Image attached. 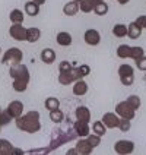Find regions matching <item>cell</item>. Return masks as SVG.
I'll list each match as a JSON object with an SVG mask.
<instances>
[{
	"instance_id": "cell-1",
	"label": "cell",
	"mask_w": 146,
	"mask_h": 155,
	"mask_svg": "<svg viewBox=\"0 0 146 155\" xmlns=\"http://www.w3.org/2000/svg\"><path fill=\"white\" fill-rule=\"evenodd\" d=\"M9 73L13 79V89L16 92H24L26 88H28V84H29V79H31V75H29V69L26 68L25 64L22 63H18V64H12L10 69H9Z\"/></svg>"
},
{
	"instance_id": "cell-2",
	"label": "cell",
	"mask_w": 146,
	"mask_h": 155,
	"mask_svg": "<svg viewBox=\"0 0 146 155\" xmlns=\"http://www.w3.org/2000/svg\"><path fill=\"white\" fill-rule=\"evenodd\" d=\"M15 124L19 130L25 132V133H37L41 129V121H40V113L37 110L22 114L21 117L15 119Z\"/></svg>"
},
{
	"instance_id": "cell-3",
	"label": "cell",
	"mask_w": 146,
	"mask_h": 155,
	"mask_svg": "<svg viewBox=\"0 0 146 155\" xmlns=\"http://www.w3.org/2000/svg\"><path fill=\"white\" fill-rule=\"evenodd\" d=\"M77 138V133L75 132L73 127H70L67 130H63V129H54L53 130V135H51V142L50 145L45 148V152H53L54 149H57L59 147L67 143V142H72Z\"/></svg>"
},
{
	"instance_id": "cell-4",
	"label": "cell",
	"mask_w": 146,
	"mask_h": 155,
	"mask_svg": "<svg viewBox=\"0 0 146 155\" xmlns=\"http://www.w3.org/2000/svg\"><path fill=\"white\" fill-rule=\"evenodd\" d=\"M79 79H83L79 68H72L70 70H66V72H59V82L61 85H72L73 82H76Z\"/></svg>"
},
{
	"instance_id": "cell-5",
	"label": "cell",
	"mask_w": 146,
	"mask_h": 155,
	"mask_svg": "<svg viewBox=\"0 0 146 155\" xmlns=\"http://www.w3.org/2000/svg\"><path fill=\"white\" fill-rule=\"evenodd\" d=\"M24 59V54L21 51V48L18 47H10L8 51H5V56L2 57V63L6 64V63H10V64H18L21 63Z\"/></svg>"
},
{
	"instance_id": "cell-6",
	"label": "cell",
	"mask_w": 146,
	"mask_h": 155,
	"mask_svg": "<svg viewBox=\"0 0 146 155\" xmlns=\"http://www.w3.org/2000/svg\"><path fill=\"white\" fill-rule=\"evenodd\" d=\"M115 114L118 117H123V119H129V120H133L135 116H136V110L130 105L127 101H121L115 105Z\"/></svg>"
},
{
	"instance_id": "cell-7",
	"label": "cell",
	"mask_w": 146,
	"mask_h": 155,
	"mask_svg": "<svg viewBox=\"0 0 146 155\" xmlns=\"http://www.w3.org/2000/svg\"><path fill=\"white\" fill-rule=\"evenodd\" d=\"M114 151L120 155H127L131 154L135 151V142L127 140V139H120L114 143Z\"/></svg>"
},
{
	"instance_id": "cell-8",
	"label": "cell",
	"mask_w": 146,
	"mask_h": 155,
	"mask_svg": "<svg viewBox=\"0 0 146 155\" xmlns=\"http://www.w3.org/2000/svg\"><path fill=\"white\" fill-rule=\"evenodd\" d=\"M9 35L16 41H26V28L22 24H12L9 28Z\"/></svg>"
},
{
	"instance_id": "cell-9",
	"label": "cell",
	"mask_w": 146,
	"mask_h": 155,
	"mask_svg": "<svg viewBox=\"0 0 146 155\" xmlns=\"http://www.w3.org/2000/svg\"><path fill=\"white\" fill-rule=\"evenodd\" d=\"M6 111H8V114L12 117V120H15V119L21 117V116L24 114V104L21 103V101H18V100H15V101L9 103Z\"/></svg>"
},
{
	"instance_id": "cell-10",
	"label": "cell",
	"mask_w": 146,
	"mask_h": 155,
	"mask_svg": "<svg viewBox=\"0 0 146 155\" xmlns=\"http://www.w3.org/2000/svg\"><path fill=\"white\" fill-rule=\"evenodd\" d=\"M83 40H85V43L88 45H98L101 43V34L94 28H89L83 34Z\"/></svg>"
},
{
	"instance_id": "cell-11",
	"label": "cell",
	"mask_w": 146,
	"mask_h": 155,
	"mask_svg": "<svg viewBox=\"0 0 146 155\" xmlns=\"http://www.w3.org/2000/svg\"><path fill=\"white\" fill-rule=\"evenodd\" d=\"M118 120H120V117L115 113H105L101 119V121L107 129H115L118 126Z\"/></svg>"
},
{
	"instance_id": "cell-12",
	"label": "cell",
	"mask_w": 146,
	"mask_h": 155,
	"mask_svg": "<svg viewBox=\"0 0 146 155\" xmlns=\"http://www.w3.org/2000/svg\"><path fill=\"white\" fill-rule=\"evenodd\" d=\"M76 151H77V155H89L92 151H94V148L91 147V143L88 142V139L86 138H79L76 142Z\"/></svg>"
},
{
	"instance_id": "cell-13",
	"label": "cell",
	"mask_w": 146,
	"mask_h": 155,
	"mask_svg": "<svg viewBox=\"0 0 146 155\" xmlns=\"http://www.w3.org/2000/svg\"><path fill=\"white\" fill-rule=\"evenodd\" d=\"M73 129L77 133V138H86L89 133H91V127H89V123L86 121H80L76 120L73 124Z\"/></svg>"
},
{
	"instance_id": "cell-14",
	"label": "cell",
	"mask_w": 146,
	"mask_h": 155,
	"mask_svg": "<svg viewBox=\"0 0 146 155\" xmlns=\"http://www.w3.org/2000/svg\"><path fill=\"white\" fill-rule=\"evenodd\" d=\"M88 89H89V86L86 84L83 79H79L76 82H73V88H72V91H73V94L77 95V97H82V95H85L88 92Z\"/></svg>"
},
{
	"instance_id": "cell-15",
	"label": "cell",
	"mask_w": 146,
	"mask_h": 155,
	"mask_svg": "<svg viewBox=\"0 0 146 155\" xmlns=\"http://www.w3.org/2000/svg\"><path fill=\"white\" fill-rule=\"evenodd\" d=\"M75 116H76V120L86 121V123L91 121V111L85 105H79L76 108V111H75Z\"/></svg>"
},
{
	"instance_id": "cell-16",
	"label": "cell",
	"mask_w": 146,
	"mask_h": 155,
	"mask_svg": "<svg viewBox=\"0 0 146 155\" xmlns=\"http://www.w3.org/2000/svg\"><path fill=\"white\" fill-rule=\"evenodd\" d=\"M41 61L45 63V64H51L56 61V51L53 50V48H44L43 51H41Z\"/></svg>"
},
{
	"instance_id": "cell-17",
	"label": "cell",
	"mask_w": 146,
	"mask_h": 155,
	"mask_svg": "<svg viewBox=\"0 0 146 155\" xmlns=\"http://www.w3.org/2000/svg\"><path fill=\"white\" fill-rule=\"evenodd\" d=\"M77 12H79V3L75 2V0L67 2V3L64 5V8H63V13H64L66 16H75Z\"/></svg>"
},
{
	"instance_id": "cell-18",
	"label": "cell",
	"mask_w": 146,
	"mask_h": 155,
	"mask_svg": "<svg viewBox=\"0 0 146 155\" xmlns=\"http://www.w3.org/2000/svg\"><path fill=\"white\" fill-rule=\"evenodd\" d=\"M56 41H57V44H59V45L69 47L70 44H72V41H73V38H72V35H70L69 32L61 31V32H59V34H57V37H56Z\"/></svg>"
},
{
	"instance_id": "cell-19",
	"label": "cell",
	"mask_w": 146,
	"mask_h": 155,
	"mask_svg": "<svg viewBox=\"0 0 146 155\" xmlns=\"http://www.w3.org/2000/svg\"><path fill=\"white\" fill-rule=\"evenodd\" d=\"M41 38V31L35 26L26 28V41L28 43H37Z\"/></svg>"
},
{
	"instance_id": "cell-20",
	"label": "cell",
	"mask_w": 146,
	"mask_h": 155,
	"mask_svg": "<svg viewBox=\"0 0 146 155\" xmlns=\"http://www.w3.org/2000/svg\"><path fill=\"white\" fill-rule=\"evenodd\" d=\"M142 34V28L136 24V22H130V25H127V37L131 40H136L139 38Z\"/></svg>"
},
{
	"instance_id": "cell-21",
	"label": "cell",
	"mask_w": 146,
	"mask_h": 155,
	"mask_svg": "<svg viewBox=\"0 0 146 155\" xmlns=\"http://www.w3.org/2000/svg\"><path fill=\"white\" fill-rule=\"evenodd\" d=\"M9 19L12 24H22L24 19H25V13L21 10V9H13L10 13H9Z\"/></svg>"
},
{
	"instance_id": "cell-22",
	"label": "cell",
	"mask_w": 146,
	"mask_h": 155,
	"mask_svg": "<svg viewBox=\"0 0 146 155\" xmlns=\"http://www.w3.org/2000/svg\"><path fill=\"white\" fill-rule=\"evenodd\" d=\"M13 145L8 139L0 138V155H13Z\"/></svg>"
},
{
	"instance_id": "cell-23",
	"label": "cell",
	"mask_w": 146,
	"mask_h": 155,
	"mask_svg": "<svg viewBox=\"0 0 146 155\" xmlns=\"http://www.w3.org/2000/svg\"><path fill=\"white\" fill-rule=\"evenodd\" d=\"M25 13L28 16H37L40 13V5H37L35 2L29 0L25 3Z\"/></svg>"
},
{
	"instance_id": "cell-24",
	"label": "cell",
	"mask_w": 146,
	"mask_h": 155,
	"mask_svg": "<svg viewBox=\"0 0 146 155\" xmlns=\"http://www.w3.org/2000/svg\"><path fill=\"white\" fill-rule=\"evenodd\" d=\"M112 35L117 38H124L127 37V25L124 24H115L112 26Z\"/></svg>"
},
{
	"instance_id": "cell-25",
	"label": "cell",
	"mask_w": 146,
	"mask_h": 155,
	"mask_svg": "<svg viewBox=\"0 0 146 155\" xmlns=\"http://www.w3.org/2000/svg\"><path fill=\"white\" fill-rule=\"evenodd\" d=\"M44 107L47 108V110H57V108H60V101L56 98V97H48L45 101H44Z\"/></svg>"
},
{
	"instance_id": "cell-26",
	"label": "cell",
	"mask_w": 146,
	"mask_h": 155,
	"mask_svg": "<svg viewBox=\"0 0 146 155\" xmlns=\"http://www.w3.org/2000/svg\"><path fill=\"white\" fill-rule=\"evenodd\" d=\"M117 57L118 59H129L130 57V45L129 44H121L117 47Z\"/></svg>"
},
{
	"instance_id": "cell-27",
	"label": "cell",
	"mask_w": 146,
	"mask_h": 155,
	"mask_svg": "<svg viewBox=\"0 0 146 155\" xmlns=\"http://www.w3.org/2000/svg\"><path fill=\"white\" fill-rule=\"evenodd\" d=\"M142 56H145L143 47H140V45H133V47H130V59L138 60V59H140Z\"/></svg>"
},
{
	"instance_id": "cell-28",
	"label": "cell",
	"mask_w": 146,
	"mask_h": 155,
	"mask_svg": "<svg viewBox=\"0 0 146 155\" xmlns=\"http://www.w3.org/2000/svg\"><path fill=\"white\" fill-rule=\"evenodd\" d=\"M91 129H92V132H94V133L99 135L101 138H102L104 135H105V132H107V127L104 126V123H102L101 120H99V121H94V123H92V127H91Z\"/></svg>"
},
{
	"instance_id": "cell-29",
	"label": "cell",
	"mask_w": 146,
	"mask_h": 155,
	"mask_svg": "<svg viewBox=\"0 0 146 155\" xmlns=\"http://www.w3.org/2000/svg\"><path fill=\"white\" fill-rule=\"evenodd\" d=\"M108 5L105 3V2H101V3H98V5H95L94 6V12L98 15V16H102V15H107L108 13Z\"/></svg>"
},
{
	"instance_id": "cell-30",
	"label": "cell",
	"mask_w": 146,
	"mask_h": 155,
	"mask_svg": "<svg viewBox=\"0 0 146 155\" xmlns=\"http://www.w3.org/2000/svg\"><path fill=\"white\" fill-rule=\"evenodd\" d=\"M50 119H51L53 123H61V121L64 120V114H63V111H61L60 108L51 110L50 111Z\"/></svg>"
},
{
	"instance_id": "cell-31",
	"label": "cell",
	"mask_w": 146,
	"mask_h": 155,
	"mask_svg": "<svg viewBox=\"0 0 146 155\" xmlns=\"http://www.w3.org/2000/svg\"><path fill=\"white\" fill-rule=\"evenodd\" d=\"M79 10L83 12V13H91V12H94V5H92V2H91V0H82V2L79 3Z\"/></svg>"
},
{
	"instance_id": "cell-32",
	"label": "cell",
	"mask_w": 146,
	"mask_h": 155,
	"mask_svg": "<svg viewBox=\"0 0 146 155\" xmlns=\"http://www.w3.org/2000/svg\"><path fill=\"white\" fill-rule=\"evenodd\" d=\"M126 75H135V69L127 63H123L118 68V76H126Z\"/></svg>"
},
{
	"instance_id": "cell-33",
	"label": "cell",
	"mask_w": 146,
	"mask_h": 155,
	"mask_svg": "<svg viewBox=\"0 0 146 155\" xmlns=\"http://www.w3.org/2000/svg\"><path fill=\"white\" fill-rule=\"evenodd\" d=\"M86 139H88V142L91 143V147L94 148V149L101 145V136L96 135V133H89V135L86 136Z\"/></svg>"
},
{
	"instance_id": "cell-34",
	"label": "cell",
	"mask_w": 146,
	"mask_h": 155,
	"mask_svg": "<svg viewBox=\"0 0 146 155\" xmlns=\"http://www.w3.org/2000/svg\"><path fill=\"white\" fill-rule=\"evenodd\" d=\"M117 127H118L121 132H129V130L131 129V120L120 117V120H118V126H117Z\"/></svg>"
},
{
	"instance_id": "cell-35",
	"label": "cell",
	"mask_w": 146,
	"mask_h": 155,
	"mask_svg": "<svg viewBox=\"0 0 146 155\" xmlns=\"http://www.w3.org/2000/svg\"><path fill=\"white\" fill-rule=\"evenodd\" d=\"M126 101H127L135 110H139V107H140V98H139L138 95H129Z\"/></svg>"
},
{
	"instance_id": "cell-36",
	"label": "cell",
	"mask_w": 146,
	"mask_h": 155,
	"mask_svg": "<svg viewBox=\"0 0 146 155\" xmlns=\"http://www.w3.org/2000/svg\"><path fill=\"white\" fill-rule=\"evenodd\" d=\"M10 120H12V117L8 114V111H6V110H5V111H2V110H0V127L9 124Z\"/></svg>"
},
{
	"instance_id": "cell-37",
	"label": "cell",
	"mask_w": 146,
	"mask_h": 155,
	"mask_svg": "<svg viewBox=\"0 0 146 155\" xmlns=\"http://www.w3.org/2000/svg\"><path fill=\"white\" fill-rule=\"evenodd\" d=\"M120 81H121V84H123L124 86H130V85H133V82H135V75L120 76Z\"/></svg>"
},
{
	"instance_id": "cell-38",
	"label": "cell",
	"mask_w": 146,
	"mask_h": 155,
	"mask_svg": "<svg viewBox=\"0 0 146 155\" xmlns=\"http://www.w3.org/2000/svg\"><path fill=\"white\" fill-rule=\"evenodd\" d=\"M135 63H136V68H138L139 70H142V72H146V56H142L140 59L135 60Z\"/></svg>"
},
{
	"instance_id": "cell-39",
	"label": "cell",
	"mask_w": 146,
	"mask_h": 155,
	"mask_svg": "<svg viewBox=\"0 0 146 155\" xmlns=\"http://www.w3.org/2000/svg\"><path fill=\"white\" fill-rule=\"evenodd\" d=\"M73 68L72 66V63L69 60H63L60 61V64H59V72H66V70H70Z\"/></svg>"
},
{
	"instance_id": "cell-40",
	"label": "cell",
	"mask_w": 146,
	"mask_h": 155,
	"mask_svg": "<svg viewBox=\"0 0 146 155\" xmlns=\"http://www.w3.org/2000/svg\"><path fill=\"white\" fill-rule=\"evenodd\" d=\"M135 22H136L142 29H146V15H140V16H138V19H136Z\"/></svg>"
},
{
	"instance_id": "cell-41",
	"label": "cell",
	"mask_w": 146,
	"mask_h": 155,
	"mask_svg": "<svg viewBox=\"0 0 146 155\" xmlns=\"http://www.w3.org/2000/svg\"><path fill=\"white\" fill-rule=\"evenodd\" d=\"M77 68H79V70H80V73H82L83 78L88 76V75L91 73V68H89L88 64H80V66H77Z\"/></svg>"
},
{
	"instance_id": "cell-42",
	"label": "cell",
	"mask_w": 146,
	"mask_h": 155,
	"mask_svg": "<svg viewBox=\"0 0 146 155\" xmlns=\"http://www.w3.org/2000/svg\"><path fill=\"white\" fill-rule=\"evenodd\" d=\"M67 155H77V151H76V148H70L69 151L66 152Z\"/></svg>"
},
{
	"instance_id": "cell-43",
	"label": "cell",
	"mask_w": 146,
	"mask_h": 155,
	"mask_svg": "<svg viewBox=\"0 0 146 155\" xmlns=\"http://www.w3.org/2000/svg\"><path fill=\"white\" fill-rule=\"evenodd\" d=\"M22 155V154H25V152H24V151H22V149H16V148H13V155Z\"/></svg>"
},
{
	"instance_id": "cell-44",
	"label": "cell",
	"mask_w": 146,
	"mask_h": 155,
	"mask_svg": "<svg viewBox=\"0 0 146 155\" xmlns=\"http://www.w3.org/2000/svg\"><path fill=\"white\" fill-rule=\"evenodd\" d=\"M32 2H35L37 5H40V6H41V5H44V3H45L47 0H32Z\"/></svg>"
},
{
	"instance_id": "cell-45",
	"label": "cell",
	"mask_w": 146,
	"mask_h": 155,
	"mask_svg": "<svg viewBox=\"0 0 146 155\" xmlns=\"http://www.w3.org/2000/svg\"><path fill=\"white\" fill-rule=\"evenodd\" d=\"M117 2H118L120 5H126V3H129L130 0H117Z\"/></svg>"
},
{
	"instance_id": "cell-46",
	"label": "cell",
	"mask_w": 146,
	"mask_h": 155,
	"mask_svg": "<svg viewBox=\"0 0 146 155\" xmlns=\"http://www.w3.org/2000/svg\"><path fill=\"white\" fill-rule=\"evenodd\" d=\"M91 2H92V5H98V3H101V2H102V0H91Z\"/></svg>"
},
{
	"instance_id": "cell-47",
	"label": "cell",
	"mask_w": 146,
	"mask_h": 155,
	"mask_svg": "<svg viewBox=\"0 0 146 155\" xmlns=\"http://www.w3.org/2000/svg\"><path fill=\"white\" fill-rule=\"evenodd\" d=\"M75 2H77V3H80V2H82V0H75Z\"/></svg>"
},
{
	"instance_id": "cell-48",
	"label": "cell",
	"mask_w": 146,
	"mask_h": 155,
	"mask_svg": "<svg viewBox=\"0 0 146 155\" xmlns=\"http://www.w3.org/2000/svg\"><path fill=\"white\" fill-rule=\"evenodd\" d=\"M0 53H2V48H0Z\"/></svg>"
}]
</instances>
